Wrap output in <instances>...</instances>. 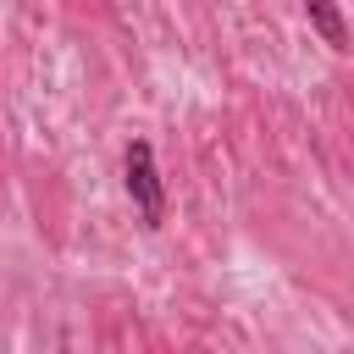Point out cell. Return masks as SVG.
Returning <instances> with one entry per match:
<instances>
[{
    "mask_svg": "<svg viewBox=\"0 0 354 354\" xmlns=\"http://www.w3.org/2000/svg\"><path fill=\"white\" fill-rule=\"evenodd\" d=\"M122 183H127V199L138 210V221L155 232L166 221V183H160V166H155V144L149 138H133L127 155H122Z\"/></svg>",
    "mask_w": 354,
    "mask_h": 354,
    "instance_id": "obj_1",
    "label": "cell"
},
{
    "mask_svg": "<svg viewBox=\"0 0 354 354\" xmlns=\"http://www.w3.org/2000/svg\"><path fill=\"white\" fill-rule=\"evenodd\" d=\"M304 17H310V28L321 33V44H326L332 55H348V50H354V33H348L337 0H304Z\"/></svg>",
    "mask_w": 354,
    "mask_h": 354,
    "instance_id": "obj_2",
    "label": "cell"
}]
</instances>
